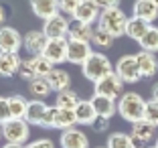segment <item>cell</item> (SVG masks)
Wrapping results in <instances>:
<instances>
[{"label": "cell", "instance_id": "cell-21", "mask_svg": "<svg viewBox=\"0 0 158 148\" xmlns=\"http://www.w3.org/2000/svg\"><path fill=\"white\" fill-rule=\"evenodd\" d=\"M45 79L49 81L51 89H53V91H57V93L67 91L69 85H71V75L67 73V71H63V69H53Z\"/></svg>", "mask_w": 158, "mask_h": 148}, {"label": "cell", "instance_id": "cell-4", "mask_svg": "<svg viewBox=\"0 0 158 148\" xmlns=\"http://www.w3.org/2000/svg\"><path fill=\"white\" fill-rule=\"evenodd\" d=\"M2 126V136L6 142L12 144H24L31 136V124L27 120H19V118H10L8 122H4Z\"/></svg>", "mask_w": 158, "mask_h": 148}, {"label": "cell", "instance_id": "cell-27", "mask_svg": "<svg viewBox=\"0 0 158 148\" xmlns=\"http://www.w3.org/2000/svg\"><path fill=\"white\" fill-rule=\"evenodd\" d=\"M77 124V116H75V110H61L57 112V120H55V128L59 130H69L75 128Z\"/></svg>", "mask_w": 158, "mask_h": 148}, {"label": "cell", "instance_id": "cell-25", "mask_svg": "<svg viewBox=\"0 0 158 148\" xmlns=\"http://www.w3.org/2000/svg\"><path fill=\"white\" fill-rule=\"evenodd\" d=\"M51 85H49V81H47L45 77H37L33 79V81H28V93H33L35 99H43V97L51 95Z\"/></svg>", "mask_w": 158, "mask_h": 148}, {"label": "cell", "instance_id": "cell-12", "mask_svg": "<svg viewBox=\"0 0 158 148\" xmlns=\"http://www.w3.org/2000/svg\"><path fill=\"white\" fill-rule=\"evenodd\" d=\"M99 6L93 2V0H81V4L77 6L73 14V20H79V23H85V24H93L95 20H99Z\"/></svg>", "mask_w": 158, "mask_h": 148}, {"label": "cell", "instance_id": "cell-38", "mask_svg": "<svg viewBox=\"0 0 158 148\" xmlns=\"http://www.w3.org/2000/svg\"><path fill=\"white\" fill-rule=\"evenodd\" d=\"M93 130L95 132H106L107 128H110V118H103V116H98L95 118V122H93Z\"/></svg>", "mask_w": 158, "mask_h": 148}, {"label": "cell", "instance_id": "cell-5", "mask_svg": "<svg viewBox=\"0 0 158 148\" xmlns=\"http://www.w3.org/2000/svg\"><path fill=\"white\" fill-rule=\"evenodd\" d=\"M114 71L118 73V77H120L124 83H136V81L142 79V73H140L136 55H124V57H120Z\"/></svg>", "mask_w": 158, "mask_h": 148}, {"label": "cell", "instance_id": "cell-20", "mask_svg": "<svg viewBox=\"0 0 158 148\" xmlns=\"http://www.w3.org/2000/svg\"><path fill=\"white\" fill-rule=\"evenodd\" d=\"M91 104H93V108H95V112H98V116H103V118H112L118 112V104H116V99H112V97L95 95V93H93Z\"/></svg>", "mask_w": 158, "mask_h": 148}, {"label": "cell", "instance_id": "cell-35", "mask_svg": "<svg viewBox=\"0 0 158 148\" xmlns=\"http://www.w3.org/2000/svg\"><path fill=\"white\" fill-rule=\"evenodd\" d=\"M57 112H59V108L57 106H49L47 108V114L45 118H43V128H55V120H57Z\"/></svg>", "mask_w": 158, "mask_h": 148}, {"label": "cell", "instance_id": "cell-43", "mask_svg": "<svg viewBox=\"0 0 158 148\" xmlns=\"http://www.w3.org/2000/svg\"><path fill=\"white\" fill-rule=\"evenodd\" d=\"M152 99H158V83H154L152 87Z\"/></svg>", "mask_w": 158, "mask_h": 148}, {"label": "cell", "instance_id": "cell-24", "mask_svg": "<svg viewBox=\"0 0 158 148\" xmlns=\"http://www.w3.org/2000/svg\"><path fill=\"white\" fill-rule=\"evenodd\" d=\"M132 136L148 144L150 140L156 136V126H152L146 120H140V122H136V124H132Z\"/></svg>", "mask_w": 158, "mask_h": 148}, {"label": "cell", "instance_id": "cell-44", "mask_svg": "<svg viewBox=\"0 0 158 148\" xmlns=\"http://www.w3.org/2000/svg\"><path fill=\"white\" fill-rule=\"evenodd\" d=\"M0 138H2V126H0Z\"/></svg>", "mask_w": 158, "mask_h": 148}, {"label": "cell", "instance_id": "cell-16", "mask_svg": "<svg viewBox=\"0 0 158 148\" xmlns=\"http://www.w3.org/2000/svg\"><path fill=\"white\" fill-rule=\"evenodd\" d=\"M20 57L19 53H4L0 51V77H12L19 73L20 67Z\"/></svg>", "mask_w": 158, "mask_h": 148}, {"label": "cell", "instance_id": "cell-48", "mask_svg": "<svg viewBox=\"0 0 158 148\" xmlns=\"http://www.w3.org/2000/svg\"><path fill=\"white\" fill-rule=\"evenodd\" d=\"M156 148H158V142H156Z\"/></svg>", "mask_w": 158, "mask_h": 148}, {"label": "cell", "instance_id": "cell-10", "mask_svg": "<svg viewBox=\"0 0 158 148\" xmlns=\"http://www.w3.org/2000/svg\"><path fill=\"white\" fill-rule=\"evenodd\" d=\"M91 43H81V41H69L67 45V61L73 65H83L91 55Z\"/></svg>", "mask_w": 158, "mask_h": 148}, {"label": "cell", "instance_id": "cell-15", "mask_svg": "<svg viewBox=\"0 0 158 148\" xmlns=\"http://www.w3.org/2000/svg\"><path fill=\"white\" fill-rule=\"evenodd\" d=\"M31 8H33L35 16L47 20L59 14V0H31Z\"/></svg>", "mask_w": 158, "mask_h": 148}, {"label": "cell", "instance_id": "cell-23", "mask_svg": "<svg viewBox=\"0 0 158 148\" xmlns=\"http://www.w3.org/2000/svg\"><path fill=\"white\" fill-rule=\"evenodd\" d=\"M150 27H152L150 23L138 19V16H132V19L128 20V27H126V37H130L132 41H140V39L148 32Z\"/></svg>", "mask_w": 158, "mask_h": 148}, {"label": "cell", "instance_id": "cell-45", "mask_svg": "<svg viewBox=\"0 0 158 148\" xmlns=\"http://www.w3.org/2000/svg\"><path fill=\"white\" fill-rule=\"evenodd\" d=\"M98 148H107V146H98Z\"/></svg>", "mask_w": 158, "mask_h": 148}, {"label": "cell", "instance_id": "cell-17", "mask_svg": "<svg viewBox=\"0 0 158 148\" xmlns=\"http://www.w3.org/2000/svg\"><path fill=\"white\" fill-rule=\"evenodd\" d=\"M134 16L152 24L158 19V4L152 0H136L134 2Z\"/></svg>", "mask_w": 158, "mask_h": 148}, {"label": "cell", "instance_id": "cell-2", "mask_svg": "<svg viewBox=\"0 0 158 148\" xmlns=\"http://www.w3.org/2000/svg\"><path fill=\"white\" fill-rule=\"evenodd\" d=\"M128 16H126L124 12L120 10V6L118 8H107V10H102V14H99V20H98V27L103 28V31H107L112 37L120 39L126 35V27H128Z\"/></svg>", "mask_w": 158, "mask_h": 148}, {"label": "cell", "instance_id": "cell-47", "mask_svg": "<svg viewBox=\"0 0 158 148\" xmlns=\"http://www.w3.org/2000/svg\"><path fill=\"white\" fill-rule=\"evenodd\" d=\"M148 148H156V146H148Z\"/></svg>", "mask_w": 158, "mask_h": 148}, {"label": "cell", "instance_id": "cell-36", "mask_svg": "<svg viewBox=\"0 0 158 148\" xmlns=\"http://www.w3.org/2000/svg\"><path fill=\"white\" fill-rule=\"evenodd\" d=\"M79 4H81V0H59V10H61V12H67V14H71V16H73Z\"/></svg>", "mask_w": 158, "mask_h": 148}, {"label": "cell", "instance_id": "cell-22", "mask_svg": "<svg viewBox=\"0 0 158 148\" xmlns=\"http://www.w3.org/2000/svg\"><path fill=\"white\" fill-rule=\"evenodd\" d=\"M75 116H77V124H83V126H91L98 118V112L93 108L91 99H81L79 106L75 108Z\"/></svg>", "mask_w": 158, "mask_h": 148}, {"label": "cell", "instance_id": "cell-6", "mask_svg": "<svg viewBox=\"0 0 158 148\" xmlns=\"http://www.w3.org/2000/svg\"><path fill=\"white\" fill-rule=\"evenodd\" d=\"M122 89H124V81L118 77L116 71L110 73V75H106V77H102L99 81L93 83V91H95V95H106V97H112V99H116L118 95H122Z\"/></svg>", "mask_w": 158, "mask_h": 148}, {"label": "cell", "instance_id": "cell-14", "mask_svg": "<svg viewBox=\"0 0 158 148\" xmlns=\"http://www.w3.org/2000/svg\"><path fill=\"white\" fill-rule=\"evenodd\" d=\"M136 59H138V67H140L142 77H154L158 73V59L154 53L140 51V53H136Z\"/></svg>", "mask_w": 158, "mask_h": 148}, {"label": "cell", "instance_id": "cell-9", "mask_svg": "<svg viewBox=\"0 0 158 148\" xmlns=\"http://www.w3.org/2000/svg\"><path fill=\"white\" fill-rule=\"evenodd\" d=\"M47 43H49V37H47L43 31H31V32H27L24 39H23V47L33 57L43 55V53H45Z\"/></svg>", "mask_w": 158, "mask_h": 148}, {"label": "cell", "instance_id": "cell-41", "mask_svg": "<svg viewBox=\"0 0 158 148\" xmlns=\"http://www.w3.org/2000/svg\"><path fill=\"white\" fill-rule=\"evenodd\" d=\"M4 20H6V10H4V6L0 4V24L4 23Z\"/></svg>", "mask_w": 158, "mask_h": 148}, {"label": "cell", "instance_id": "cell-40", "mask_svg": "<svg viewBox=\"0 0 158 148\" xmlns=\"http://www.w3.org/2000/svg\"><path fill=\"white\" fill-rule=\"evenodd\" d=\"M24 148H55V144H53V140L43 138V140H37V142H28Z\"/></svg>", "mask_w": 158, "mask_h": 148}, {"label": "cell", "instance_id": "cell-7", "mask_svg": "<svg viewBox=\"0 0 158 148\" xmlns=\"http://www.w3.org/2000/svg\"><path fill=\"white\" fill-rule=\"evenodd\" d=\"M69 20L63 16V14H55L51 19H47L43 24V32H45L49 39H65L69 35Z\"/></svg>", "mask_w": 158, "mask_h": 148}, {"label": "cell", "instance_id": "cell-26", "mask_svg": "<svg viewBox=\"0 0 158 148\" xmlns=\"http://www.w3.org/2000/svg\"><path fill=\"white\" fill-rule=\"evenodd\" d=\"M79 95L75 91H71V89H67V91H61L57 93V99H55V106L61 108V110H75V108L79 106Z\"/></svg>", "mask_w": 158, "mask_h": 148}, {"label": "cell", "instance_id": "cell-13", "mask_svg": "<svg viewBox=\"0 0 158 148\" xmlns=\"http://www.w3.org/2000/svg\"><path fill=\"white\" fill-rule=\"evenodd\" d=\"M61 148H89V138L85 136V132L77 128H69L61 132Z\"/></svg>", "mask_w": 158, "mask_h": 148}, {"label": "cell", "instance_id": "cell-18", "mask_svg": "<svg viewBox=\"0 0 158 148\" xmlns=\"http://www.w3.org/2000/svg\"><path fill=\"white\" fill-rule=\"evenodd\" d=\"M93 31H95V28H91V24H85V23H79V20H73V23L69 24V35H67V39H69V41L91 43Z\"/></svg>", "mask_w": 158, "mask_h": 148}, {"label": "cell", "instance_id": "cell-31", "mask_svg": "<svg viewBox=\"0 0 158 148\" xmlns=\"http://www.w3.org/2000/svg\"><path fill=\"white\" fill-rule=\"evenodd\" d=\"M31 61H33V67H35V71H37V77H47V75L55 69V67H53V63L47 59L45 55L31 57Z\"/></svg>", "mask_w": 158, "mask_h": 148}, {"label": "cell", "instance_id": "cell-33", "mask_svg": "<svg viewBox=\"0 0 158 148\" xmlns=\"http://www.w3.org/2000/svg\"><path fill=\"white\" fill-rule=\"evenodd\" d=\"M19 75L24 79V81H33V79H37V71H35V67H33V61L31 59H23L20 61Z\"/></svg>", "mask_w": 158, "mask_h": 148}, {"label": "cell", "instance_id": "cell-11", "mask_svg": "<svg viewBox=\"0 0 158 148\" xmlns=\"http://www.w3.org/2000/svg\"><path fill=\"white\" fill-rule=\"evenodd\" d=\"M23 39H20L19 31L12 27H2L0 28V51L4 53H19Z\"/></svg>", "mask_w": 158, "mask_h": 148}, {"label": "cell", "instance_id": "cell-19", "mask_svg": "<svg viewBox=\"0 0 158 148\" xmlns=\"http://www.w3.org/2000/svg\"><path fill=\"white\" fill-rule=\"evenodd\" d=\"M47 108H49V106H47L43 99H33V102H28L24 120H27L31 126H41L43 118H45V114H47Z\"/></svg>", "mask_w": 158, "mask_h": 148}, {"label": "cell", "instance_id": "cell-34", "mask_svg": "<svg viewBox=\"0 0 158 148\" xmlns=\"http://www.w3.org/2000/svg\"><path fill=\"white\" fill-rule=\"evenodd\" d=\"M144 120L150 122L152 126H156V128H158V99H150V102H146Z\"/></svg>", "mask_w": 158, "mask_h": 148}, {"label": "cell", "instance_id": "cell-37", "mask_svg": "<svg viewBox=\"0 0 158 148\" xmlns=\"http://www.w3.org/2000/svg\"><path fill=\"white\" fill-rule=\"evenodd\" d=\"M10 106H8V97H2L0 95V124L10 120Z\"/></svg>", "mask_w": 158, "mask_h": 148}, {"label": "cell", "instance_id": "cell-28", "mask_svg": "<svg viewBox=\"0 0 158 148\" xmlns=\"http://www.w3.org/2000/svg\"><path fill=\"white\" fill-rule=\"evenodd\" d=\"M8 106H10V116L12 118H19V120H24V114H27V108L28 102L24 99L23 95H10L8 97Z\"/></svg>", "mask_w": 158, "mask_h": 148}, {"label": "cell", "instance_id": "cell-39", "mask_svg": "<svg viewBox=\"0 0 158 148\" xmlns=\"http://www.w3.org/2000/svg\"><path fill=\"white\" fill-rule=\"evenodd\" d=\"M95 4L99 6V10H107V8H118L120 6V0H93Z\"/></svg>", "mask_w": 158, "mask_h": 148}, {"label": "cell", "instance_id": "cell-30", "mask_svg": "<svg viewBox=\"0 0 158 148\" xmlns=\"http://www.w3.org/2000/svg\"><path fill=\"white\" fill-rule=\"evenodd\" d=\"M107 148H134L130 134H124V132H114L107 138Z\"/></svg>", "mask_w": 158, "mask_h": 148}, {"label": "cell", "instance_id": "cell-32", "mask_svg": "<svg viewBox=\"0 0 158 148\" xmlns=\"http://www.w3.org/2000/svg\"><path fill=\"white\" fill-rule=\"evenodd\" d=\"M114 41H116V37H112L107 31H103V28H95L93 31V39H91V43L93 45H98V47H102V49H110V47L114 45Z\"/></svg>", "mask_w": 158, "mask_h": 148}, {"label": "cell", "instance_id": "cell-29", "mask_svg": "<svg viewBox=\"0 0 158 148\" xmlns=\"http://www.w3.org/2000/svg\"><path fill=\"white\" fill-rule=\"evenodd\" d=\"M140 47H142V51H150V53H158V27H150L148 32H146L144 37L140 39Z\"/></svg>", "mask_w": 158, "mask_h": 148}, {"label": "cell", "instance_id": "cell-1", "mask_svg": "<svg viewBox=\"0 0 158 148\" xmlns=\"http://www.w3.org/2000/svg\"><path fill=\"white\" fill-rule=\"evenodd\" d=\"M144 112H146V99L136 91H126L120 95L118 102V114L124 118L126 122L136 124V122L144 120Z\"/></svg>", "mask_w": 158, "mask_h": 148}, {"label": "cell", "instance_id": "cell-3", "mask_svg": "<svg viewBox=\"0 0 158 148\" xmlns=\"http://www.w3.org/2000/svg\"><path fill=\"white\" fill-rule=\"evenodd\" d=\"M81 69H83V77L95 83V81H99L102 77L114 73V69H116V67H114L112 61L107 59L103 53H91V55H89V59L81 65Z\"/></svg>", "mask_w": 158, "mask_h": 148}, {"label": "cell", "instance_id": "cell-46", "mask_svg": "<svg viewBox=\"0 0 158 148\" xmlns=\"http://www.w3.org/2000/svg\"><path fill=\"white\" fill-rule=\"evenodd\" d=\"M152 2H156V4H158V0H152Z\"/></svg>", "mask_w": 158, "mask_h": 148}, {"label": "cell", "instance_id": "cell-8", "mask_svg": "<svg viewBox=\"0 0 158 148\" xmlns=\"http://www.w3.org/2000/svg\"><path fill=\"white\" fill-rule=\"evenodd\" d=\"M67 45H69V39H49L45 47V53L43 55L51 61L53 65L55 63H65L67 61Z\"/></svg>", "mask_w": 158, "mask_h": 148}, {"label": "cell", "instance_id": "cell-42", "mask_svg": "<svg viewBox=\"0 0 158 148\" xmlns=\"http://www.w3.org/2000/svg\"><path fill=\"white\" fill-rule=\"evenodd\" d=\"M2 148H24V146H23V144H12V142H6Z\"/></svg>", "mask_w": 158, "mask_h": 148}]
</instances>
